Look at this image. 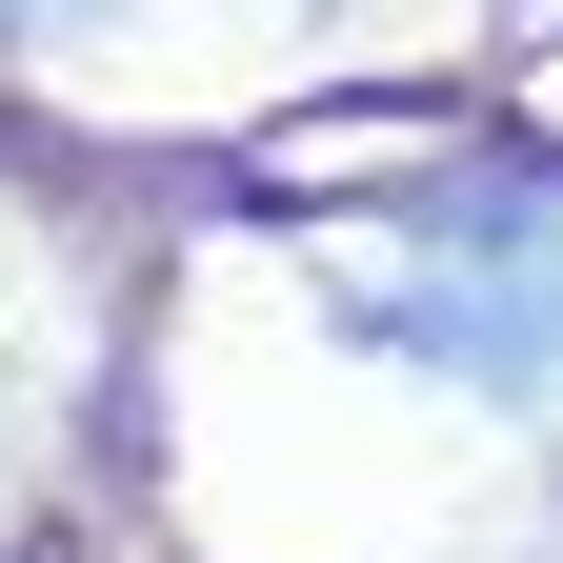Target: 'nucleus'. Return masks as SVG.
I'll return each mask as SVG.
<instances>
[{
	"label": "nucleus",
	"mask_w": 563,
	"mask_h": 563,
	"mask_svg": "<svg viewBox=\"0 0 563 563\" xmlns=\"http://www.w3.org/2000/svg\"><path fill=\"white\" fill-rule=\"evenodd\" d=\"M342 302H363V342H402V363L563 422V162H443L363 242Z\"/></svg>",
	"instance_id": "obj_1"
}]
</instances>
